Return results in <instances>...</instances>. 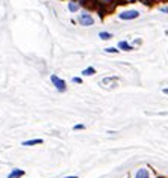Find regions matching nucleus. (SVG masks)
<instances>
[{
    "instance_id": "nucleus-4",
    "label": "nucleus",
    "mask_w": 168,
    "mask_h": 178,
    "mask_svg": "<svg viewBox=\"0 0 168 178\" xmlns=\"http://www.w3.org/2000/svg\"><path fill=\"white\" fill-rule=\"evenodd\" d=\"M42 144V139H32V140H26L23 142V146H32V145H38Z\"/></svg>"
},
{
    "instance_id": "nucleus-3",
    "label": "nucleus",
    "mask_w": 168,
    "mask_h": 178,
    "mask_svg": "<svg viewBox=\"0 0 168 178\" xmlns=\"http://www.w3.org/2000/svg\"><path fill=\"white\" fill-rule=\"evenodd\" d=\"M50 78H52L53 85H55V86L59 89V91H64V89H65V82H64V80H61V78L56 77V76H52Z\"/></svg>"
},
{
    "instance_id": "nucleus-12",
    "label": "nucleus",
    "mask_w": 168,
    "mask_h": 178,
    "mask_svg": "<svg viewBox=\"0 0 168 178\" xmlns=\"http://www.w3.org/2000/svg\"><path fill=\"white\" fill-rule=\"evenodd\" d=\"M82 128H85L82 124H77V125H74V130H82Z\"/></svg>"
},
{
    "instance_id": "nucleus-14",
    "label": "nucleus",
    "mask_w": 168,
    "mask_h": 178,
    "mask_svg": "<svg viewBox=\"0 0 168 178\" xmlns=\"http://www.w3.org/2000/svg\"><path fill=\"white\" fill-rule=\"evenodd\" d=\"M100 2H102V3H111L112 0H100Z\"/></svg>"
},
{
    "instance_id": "nucleus-2",
    "label": "nucleus",
    "mask_w": 168,
    "mask_h": 178,
    "mask_svg": "<svg viewBox=\"0 0 168 178\" xmlns=\"http://www.w3.org/2000/svg\"><path fill=\"white\" fill-rule=\"evenodd\" d=\"M79 23H80L82 26H92L94 20H92V17L90 14H82L80 17H79Z\"/></svg>"
},
{
    "instance_id": "nucleus-10",
    "label": "nucleus",
    "mask_w": 168,
    "mask_h": 178,
    "mask_svg": "<svg viewBox=\"0 0 168 178\" xmlns=\"http://www.w3.org/2000/svg\"><path fill=\"white\" fill-rule=\"evenodd\" d=\"M68 8H70V11H71V12H76L79 6H77V5H76L74 2H71V3H70V5H68Z\"/></svg>"
},
{
    "instance_id": "nucleus-5",
    "label": "nucleus",
    "mask_w": 168,
    "mask_h": 178,
    "mask_svg": "<svg viewBox=\"0 0 168 178\" xmlns=\"http://www.w3.org/2000/svg\"><path fill=\"white\" fill-rule=\"evenodd\" d=\"M135 178H148V171L147 169H139V171L136 172V175H135Z\"/></svg>"
},
{
    "instance_id": "nucleus-13",
    "label": "nucleus",
    "mask_w": 168,
    "mask_h": 178,
    "mask_svg": "<svg viewBox=\"0 0 168 178\" xmlns=\"http://www.w3.org/2000/svg\"><path fill=\"white\" fill-rule=\"evenodd\" d=\"M73 82H76V83H82V78H79V77H74V78H73Z\"/></svg>"
},
{
    "instance_id": "nucleus-1",
    "label": "nucleus",
    "mask_w": 168,
    "mask_h": 178,
    "mask_svg": "<svg viewBox=\"0 0 168 178\" xmlns=\"http://www.w3.org/2000/svg\"><path fill=\"white\" fill-rule=\"evenodd\" d=\"M139 17L138 11H126V12H121L120 14V18L121 20H135Z\"/></svg>"
},
{
    "instance_id": "nucleus-16",
    "label": "nucleus",
    "mask_w": 168,
    "mask_h": 178,
    "mask_svg": "<svg viewBox=\"0 0 168 178\" xmlns=\"http://www.w3.org/2000/svg\"><path fill=\"white\" fill-rule=\"evenodd\" d=\"M65 178H77V177H65Z\"/></svg>"
},
{
    "instance_id": "nucleus-18",
    "label": "nucleus",
    "mask_w": 168,
    "mask_h": 178,
    "mask_svg": "<svg viewBox=\"0 0 168 178\" xmlns=\"http://www.w3.org/2000/svg\"><path fill=\"white\" fill-rule=\"evenodd\" d=\"M144 2H147V0H144Z\"/></svg>"
},
{
    "instance_id": "nucleus-17",
    "label": "nucleus",
    "mask_w": 168,
    "mask_h": 178,
    "mask_svg": "<svg viewBox=\"0 0 168 178\" xmlns=\"http://www.w3.org/2000/svg\"><path fill=\"white\" fill-rule=\"evenodd\" d=\"M126 2H135V0H126Z\"/></svg>"
},
{
    "instance_id": "nucleus-9",
    "label": "nucleus",
    "mask_w": 168,
    "mask_h": 178,
    "mask_svg": "<svg viewBox=\"0 0 168 178\" xmlns=\"http://www.w3.org/2000/svg\"><path fill=\"white\" fill-rule=\"evenodd\" d=\"M94 73H95V69H94L92 67H90V68H86V69L82 71V74H83V76H92Z\"/></svg>"
},
{
    "instance_id": "nucleus-6",
    "label": "nucleus",
    "mask_w": 168,
    "mask_h": 178,
    "mask_svg": "<svg viewBox=\"0 0 168 178\" xmlns=\"http://www.w3.org/2000/svg\"><path fill=\"white\" fill-rule=\"evenodd\" d=\"M23 175H24L23 171H20V169H14V171L11 172V175L8 177V178H20V177H23Z\"/></svg>"
},
{
    "instance_id": "nucleus-7",
    "label": "nucleus",
    "mask_w": 168,
    "mask_h": 178,
    "mask_svg": "<svg viewBox=\"0 0 168 178\" xmlns=\"http://www.w3.org/2000/svg\"><path fill=\"white\" fill-rule=\"evenodd\" d=\"M99 36H100V39L106 41V39H111L112 38V33H109V32H100Z\"/></svg>"
},
{
    "instance_id": "nucleus-11",
    "label": "nucleus",
    "mask_w": 168,
    "mask_h": 178,
    "mask_svg": "<svg viewBox=\"0 0 168 178\" xmlns=\"http://www.w3.org/2000/svg\"><path fill=\"white\" fill-rule=\"evenodd\" d=\"M104 51H106V53H117L118 50H117V48H112V47H109V48H106Z\"/></svg>"
},
{
    "instance_id": "nucleus-8",
    "label": "nucleus",
    "mask_w": 168,
    "mask_h": 178,
    "mask_svg": "<svg viewBox=\"0 0 168 178\" xmlns=\"http://www.w3.org/2000/svg\"><path fill=\"white\" fill-rule=\"evenodd\" d=\"M118 47H120L121 50H124V51H129V50H132V47L129 46V44H127L126 41H121V42L118 44Z\"/></svg>"
},
{
    "instance_id": "nucleus-15",
    "label": "nucleus",
    "mask_w": 168,
    "mask_h": 178,
    "mask_svg": "<svg viewBox=\"0 0 168 178\" xmlns=\"http://www.w3.org/2000/svg\"><path fill=\"white\" fill-rule=\"evenodd\" d=\"M164 94H167V95H168V89H164Z\"/></svg>"
}]
</instances>
